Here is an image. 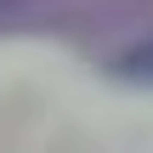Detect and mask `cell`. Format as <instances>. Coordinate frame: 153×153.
Segmentation results:
<instances>
[{"label": "cell", "mask_w": 153, "mask_h": 153, "mask_svg": "<svg viewBox=\"0 0 153 153\" xmlns=\"http://www.w3.org/2000/svg\"><path fill=\"white\" fill-rule=\"evenodd\" d=\"M119 74H125V79H142V85H153V40H148V45H131V51L119 57Z\"/></svg>", "instance_id": "obj_1"}]
</instances>
